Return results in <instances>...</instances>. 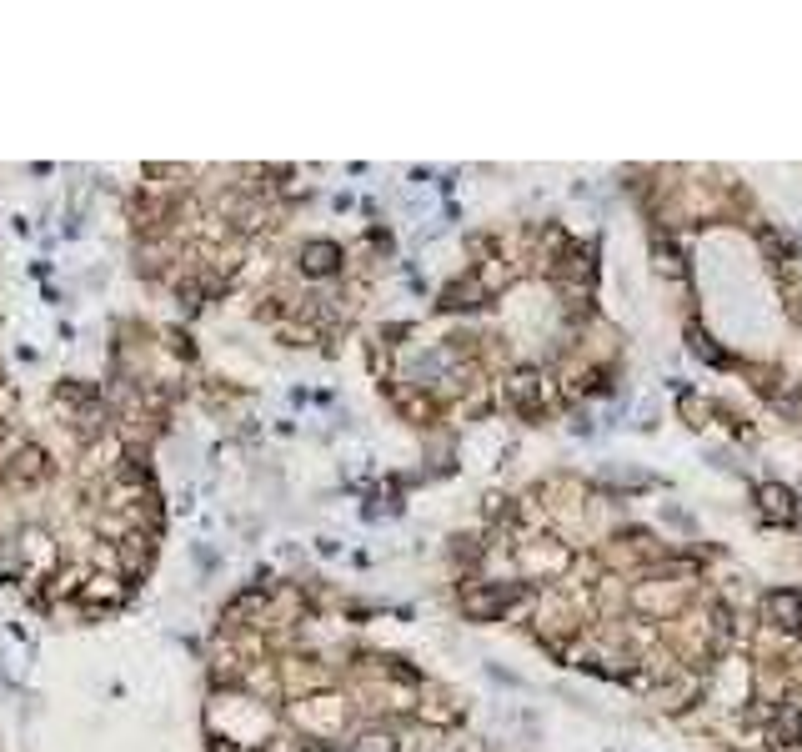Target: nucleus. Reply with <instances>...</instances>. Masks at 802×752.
<instances>
[{
	"mask_svg": "<svg viewBox=\"0 0 802 752\" xmlns=\"http://www.w3.org/2000/svg\"><path fill=\"white\" fill-rule=\"evenodd\" d=\"M286 722L296 737H311V742H326V747H341L346 737V722H351V702L346 692H311V697H296L286 702Z\"/></svg>",
	"mask_w": 802,
	"mask_h": 752,
	"instance_id": "2",
	"label": "nucleus"
},
{
	"mask_svg": "<svg viewBox=\"0 0 802 752\" xmlns=\"http://www.w3.org/2000/svg\"><path fill=\"white\" fill-rule=\"evenodd\" d=\"M276 677H281V702H296V697H311V692H331V687H336L331 662H321V657H311V652H286V657H276Z\"/></svg>",
	"mask_w": 802,
	"mask_h": 752,
	"instance_id": "3",
	"label": "nucleus"
},
{
	"mask_svg": "<svg viewBox=\"0 0 802 752\" xmlns=\"http://www.w3.org/2000/svg\"><path fill=\"white\" fill-rule=\"evenodd\" d=\"M291 276H296V281H341V276H346V246L331 241V236L301 241V251H296V261H291Z\"/></svg>",
	"mask_w": 802,
	"mask_h": 752,
	"instance_id": "4",
	"label": "nucleus"
},
{
	"mask_svg": "<svg viewBox=\"0 0 802 752\" xmlns=\"http://www.w3.org/2000/svg\"><path fill=\"white\" fill-rule=\"evenodd\" d=\"M131 597H136V587L121 582L116 572H91L86 587H81V597H76V607H81V617H96L101 607H106V612H121Z\"/></svg>",
	"mask_w": 802,
	"mask_h": 752,
	"instance_id": "5",
	"label": "nucleus"
},
{
	"mask_svg": "<svg viewBox=\"0 0 802 752\" xmlns=\"http://www.w3.org/2000/svg\"><path fill=\"white\" fill-rule=\"evenodd\" d=\"M206 727H211V737H226L246 752H261L276 737V712H271V702H256L241 687H226V692H211Z\"/></svg>",
	"mask_w": 802,
	"mask_h": 752,
	"instance_id": "1",
	"label": "nucleus"
},
{
	"mask_svg": "<svg viewBox=\"0 0 802 752\" xmlns=\"http://www.w3.org/2000/svg\"><path fill=\"white\" fill-rule=\"evenodd\" d=\"M271 336H276L281 346H316V341H321V326L306 321V316H276V321H271Z\"/></svg>",
	"mask_w": 802,
	"mask_h": 752,
	"instance_id": "8",
	"label": "nucleus"
},
{
	"mask_svg": "<svg viewBox=\"0 0 802 752\" xmlns=\"http://www.w3.org/2000/svg\"><path fill=\"white\" fill-rule=\"evenodd\" d=\"M206 752H246V747H236V742H226V737H211V747Z\"/></svg>",
	"mask_w": 802,
	"mask_h": 752,
	"instance_id": "10",
	"label": "nucleus"
},
{
	"mask_svg": "<svg viewBox=\"0 0 802 752\" xmlns=\"http://www.w3.org/2000/svg\"><path fill=\"white\" fill-rule=\"evenodd\" d=\"M336 752H401V742H396V732L391 727H356V732H346V742L336 747Z\"/></svg>",
	"mask_w": 802,
	"mask_h": 752,
	"instance_id": "7",
	"label": "nucleus"
},
{
	"mask_svg": "<svg viewBox=\"0 0 802 752\" xmlns=\"http://www.w3.org/2000/svg\"><path fill=\"white\" fill-rule=\"evenodd\" d=\"M507 392H512V402H517V407H532V402H537V376H532V371H517Z\"/></svg>",
	"mask_w": 802,
	"mask_h": 752,
	"instance_id": "9",
	"label": "nucleus"
},
{
	"mask_svg": "<svg viewBox=\"0 0 802 752\" xmlns=\"http://www.w3.org/2000/svg\"><path fill=\"white\" fill-rule=\"evenodd\" d=\"M391 402H396V412H401V417H412V422H422V427L437 417V397H432L427 387H417V382L391 387Z\"/></svg>",
	"mask_w": 802,
	"mask_h": 752,
	"instance_id": "6",
	"label": "nucleus"
}]
</instances>
